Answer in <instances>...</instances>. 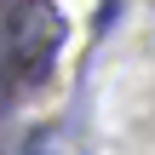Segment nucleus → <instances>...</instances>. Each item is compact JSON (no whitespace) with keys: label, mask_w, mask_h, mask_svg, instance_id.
<instances>
[{"label":"nucleus","mask_w":155,"mask_h":155,"mask_svg":"<svg viewBox=\"0 0 155 155\" xmlns=\"http://www.w3.org/2000/svg\"><path fill=\"white\" fill-rule=\"evenodd\" d=\"M23 155H63V144H58V132L46 127V132H35V138H29V150H23Z\"/></svg>","instance_id":"1"}]
</instances>
